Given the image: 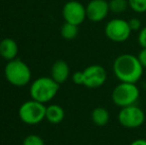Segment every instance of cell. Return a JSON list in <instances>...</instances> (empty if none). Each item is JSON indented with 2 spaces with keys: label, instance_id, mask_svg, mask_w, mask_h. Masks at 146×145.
I'll return each mask as SVG.
<instances>
[{
  "label": "cell",
  "instance_id": "8",
  "mask_svg": "<svg viewBox=\"0 0 146 145\" xmlns=\"http://www.w3.org/2000/svg\"><path fill=\"white\" fill-rule=\"evenodd\" d=\"M63 18L65 22L74 24V25L80 26L84 23L87 18V10L86 6L83 3L77 0H71L68 1L64 5L62 10Z\"/></svg>",
  "mask_w": 146,
  "mask_h": 145
},
{
  "label": "cell",
  "instance_id": "18",
  "mask_svg": "<svg viewBox=\"0 0 146 145\" xmlns=\"http://www.w3.org/2000/svg\"><path fill=\"white\" fill-rule=\"evenodd\" d=\"M23 145H44V140L39 135L31 134L24 139Z\"/></svg>",
  "mask_w": 146,
  "mask_h": 145
},
{
  "label": "cell",
  "instance_id": "10",
  "mask_svg": "<svg viewBox=\"0 0 146 145\" xmlns=\"http://www.w3.org/2000/svg\"><path fill=\"white\" fill-rule=\"evenodd\" d=\"M87 18L90 21L98 23L102 22L108 17L110 10V4L106 0H90L86 6Z\"/></svg>",
  "mask_w": 146,
  "mask_h": 145
},
{
  "label": "cell",
  "instance_id": "7",
  "mask_svg": "<svg viewBox=\"0 0 146 145\" xmlns=\"http://www.w3.org/2000/svg\"><path fill=\"white\" fill-rule=\"evenodd\" d=\"M131 29L128 21L121 18H114L106 23L104 27V34L110 41L114 43H122L129 39Z\"/></svg>",
  "mask_w": 146,
  "mask_h": 145
},
{
  "label": "cell",
  "instance_id": "3",
  "mask_svg": "<svg viewBox=\"0 0 146 145\" xmlns=\"http://www.w3.org/2000/svg\"><path fill=\"white\" fill-rule=\"evenodd\" d=\"M4 75L8 81L15 87H24L31 79V70L26 63L20 59L8 61Z\"/></svg>",
  "mask_w": 146,
  "mask_h": 145
},
{
  "label": "cell",
  "instance_id": "19",
  "mask_svg": "<svg viewBox=\"0 0 146 145\" xmlns=\"http://www.w3.org/2000/svg\"><path fill=\"white\" fill-rule=\"evenodd\" d=\"M128 24L132 32L140 31L141 28H142V23H141L140 19H138V18H136V17H133V18H131V19H129Z\"/></svg>",
  "mask_w": 146,
  "mask_h": 145
},
{
  "label": "cell",
  "instance_id": "21",
  "mask_svg": "<svg viewBox=\"0 0 146 145\" xmlns=\"http://www.w3.org/2000/svg\"><path fill=\"white\" fill-rule=\"evenodd\" d=\"M73 81L76 85H84V73L82 72H76L73 75Z\"/></svg>",
  "mask_w": 146,
  "mask_h": 145
},
{
  "label": "cell",
  "instance_id": "23",
  "mask_svg": "<svg viewBox=\"0 0 146 145\" xmlns=\"http://www.w3.org/2000/svg\"><path fill=\"white\" fill-rule=\"evenodd\" d=\"M129 145H146V139H144V138H137V139L133 140Z\"/></svg>",
  "mask_w": 146,
  "mask_h": 145
},
{
  "label": "cell",
  "instance_id": "6",
  "mask_svg": "<svg viewBox=\"0 0 146 145\" xmlns=\"http://www.w3.org/2000/svg\"><path fill=\"white\" fill-rule=\"evenodd\" d=\"M119 124L125 128L140 127L145 121V113L142 109L136 105H129L120 109L117 115Z\"/></svg>",
  "mask_w": 146,
  "mask_h": 145
},
{
  "label": "cell",
  "instance_id": "11",
  "mask_svg": "<svg viewBox=\"0 0 146 145\" xmlns=\"http://www.w3.org/2000/svg\"><path fill=\"white\" fill-rule=\"evenodd\" d=\"M70 77V67L67 62L58 60L53 64L51 69V77L59 85L64 83Z\"/></svg>",
  "mask_w": 146,
  "mask_h": 145
},
{
  "label": "cell",
  "instance_id": "5",
  "mask_svg": "<svg viewBox=\"0 0 146 145\" xmlns=\"http://www.w3.org/2000/svg\"><path fill=\"white\" fill-rule=\"evenodd\" d=\"M46 109L44 103L31 99L20 107L18 114L24 123L35 125L46 118Z\"/></svg>",
  "mask_w": 146,
  "mask_h": 145
},
{
  "label": "cell",
  "instance_id": "17",
  "mask_svg": "<svg viewBox=\"0 0 146 145\" xmlns=\"http://www.w3.org/2000/svg\"><path fill=\"white\" fill-rule=\"evenodd\" d=\"M128 5L135 13H145L146 12V0H128Z\"/></svg>",
  "mask_w": 146,
  "mask_h": 145
},
{
  "label": "cell",
  "instance_id": "20",
  "mask_svg": "<svg viewBox=\"0 0 146 145\" xmlns=\"http://www.w3.org/2000/svg\"><path fill=\"white\" fill-rule=\"evenodd\" d=\"M137 40H138V43L141 46V48H146V26L142 27L139 31Z\"/></svg>",
  "mask_w": 146,
  "mask_h": 145
},
{
  "label": "cell",
  "instance_id": "4",
  "mask_svg": "<svg viewBox=\"0 0 146 145\" xmlns=\"http://www.w3.org/2000/svg\"><path fill=\"white\" fill-rule=\"evenodd\" d=\"M139 95H140V91L136 83L120 81V83H118L112 91L111 99L116 107L122 109L129 105H136Z\"/></svg>",
  "mask_w": 146,
  "mask_h": 145
},
{
  "label": "cell",
  "instance_id": "16",
  "mask_svg": "<svg viewBox=\"0 0 146 145\" xmlns=\"http://www.w3.org/2000/svg\"><path fill=\"white\" fill-rule=\"evenodd\" d=\"M110 12L114 14H121L129 7L128 0H110L108 1Z\"/></svg>",
  "mask_w": 146,
  "mask_h": 145
},
{
  "label": "cell",
  "instance_id": "9",
  "mask_svg": "<svg viewBox=\"0 0 146 145\" xmlns=\"http://www.w3.org/2000/svg\"><path fill=\"white\" fill-rule=\"evenodd\" d=\"M84 85L88 89H96L104 85L108 79L106 69L100 65H90L83 71Z\"/></svg>",
  "mask_w": 146,
  "mask_h": 145
},
{
  "label": "cell",
  "instance_id": "15",
  "mask_svg": "<svg viewBox=\"0 0 146 145\" xmlns=\"http://www.w3.org/2000/svg\"><path fill=\"white\" fill-rule=\"evenodd\" d=\"M79 34V26L65 22L61 28V35L66 40H73Z\"/></svg>",
  "mask_w": 146,
  "mask_h": 145
},
{
  "label": "cell",
  "instance_id": "2",
  "mask_svg": "<svg viewBox=\"0 0 146 145\" xmlns=\"http://www.w3.org/2000/svg\"><path fill=\"white\" fill-rule=\"evenodd\" d=\"M59 87L60 85L51 77H39L35 79L31 85L30 95L34 101L46 103L56 97Z\"/></svg>",
  "mask_w": 146,
  "mask_h": 145
},
{
  "label": "cell",
  "instance_id": "22",
  "mask_svg": "<svg viewBox=\"0 0 146 145\" xmlns=\"http://www.w3.org/2000/svg\"><path fill=\"white\" fill-rule=\"evenodd\" d=\"M137 57H138L142 67L144 69H146V48H142V50L139 52V54Z\"/></svg>",
  "mask_w": 146,
  "mask_h": 145
},
{
  "label": "cell",
  "instance_id": "13",
  "mask_svg": "<svg viewBox=\"0 0 146 145\" xmlns=\"http://www.w3.org/2000/svg\"><path fill=\"white\" fill-rule=\"evenodd\" d=\"M65 118V110L58 105H51L46 109V119L52 124H58Z\"/></svg>",
  "mask_w": 146,
  "mask_h": 145
},
{
  "label": "cell",
  "instance_id": "14",
  "mask_svg": "<svg viewBox=\"0 0 146 145\" xmlns=\"http://www.w3.org/2000/svg\"><path fill=\"white\" fill-rule=\"evenodd\" d=\"M110 112L106 109L102 107H96L92 112V120L96 125L98 126H104L110 121Z\"/></svg>",
  "mask_w": 146,
  "mask_h": 145
},
{
  "label": "cell",
  "instance_id": "1",
  "mask_svg": "<svg viewBox=\"0 0 146 145\" xmlns=\"http://www.w3.org/2000/svg\"><path fill=\"white\" fill-rule=\"evenodd\" d=\"M112 70L119 81L136 83L142 77L144 68L138 57L131 54H121L114 60Z\"/></svg>",
  "mask_w": 146,
  "mask_h": 145
},
{
  "label": "cell",
  "instance_id": "12",
  "mask_svg": "<svg viewBox=\"0 0 146 145\" xmlns=\"http://www.w3.org/2000/svg\"><path fill=\"white\" fill-rule=\"evenodd\" d=\"M18 54V45L13 39L5 38L0 42V57L6 61L16 59Z\"/></svg>",
  "mask_w": 146,
  "mask_h": 145
}]
</instances>
